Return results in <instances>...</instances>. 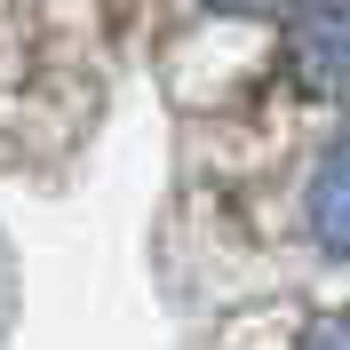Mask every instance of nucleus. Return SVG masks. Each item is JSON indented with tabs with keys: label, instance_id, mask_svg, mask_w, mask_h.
I'll return each instance as SVG.
<instances>
[{
	"label": "nucleus",
	"instance_id": "obj_1",
	"mask_svg": "<svg viewBox=\"0 0 350 350\" xmlns=\"http://www.w3.org/2000/svg\"><path fill=\"white\" fill-rule=\"evenodd\" d=\"M286 48H295V72L319 96H342L350 88V0H295L286 8Z\"/></svg>",
	"mask_w": 350,
	"mask_h": 350
},
{
	"label": "nucleus",
	"instance_id": "obj_2",
	"mask_svg": "<svg viewBox=\"0 0 350 350\" xmlns=\"http://www.w3.org/2000/svg\"><path fill=\"white\" fill-rule=\"evenodd\" d=\"M303 223H310V239H319V255H342L350 262V135L319 159L310 199H303Z\"/></svg>",
	"mask_w": 350,
	"mask_h": 350
},
{
	"label": "nucleus",
	"instance_id": "obj_3",
	"mask_svg": "<svg viewBox=\"0 0 350 350\" xmlns=\"http://www.w3.org/2000/svg\"><path fill=\"white\" fill-rule=\"evenodd\" d=\"M286 350H350V310H310L303 327L286 334Z\"/></svg>",
	"mask_w": 350,
	"mask_h": 350
},
{
	"label": "nucleus",
	"instance_id": "obj_4",
	"mask_svg": "<svg viewBox=\"0 0 350 350\" xmlns=\"http://www.w3.org/2000/svg\"><path fill=\"white\" fill-rule=\"evenodd\" d=\"M207 8H231V16H255V8H279V0H207Z\"/></svg>",
	"mask_w": 350,
	"mask_h": 350
}]
</instances>
